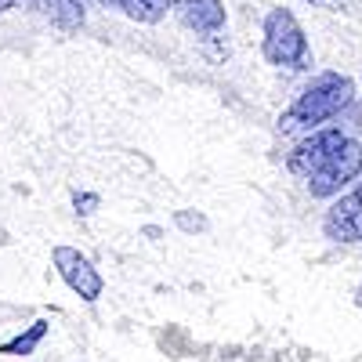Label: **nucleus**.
<instances>
[{
	"instance_id": "8",
	"label": "nucleus",
	"mask_w": 362,
	"mask_h": 362,
	"mask_svg": "<svg viewBox=\"0 0 362 362\" xmlns=\"http://www.w3.org/2000/svg\"><path fill=\"white\" fill-rule=\"evenodd\" d=\"M174 0H116V8H124L134 22H145V25H156L167 18Z\"/></svg>"
},
{
	"instance_id": "14",
	"label": "nucleus",
	"mask_w": 362,
	"mask_h": 362,
	"mask_svg": "<svg viewBox=\"0 0 362 362\" xmlns=\"http://www.w3.org/2000/svg\"><path fill=\"white\" fill-rule=\"evenodd\" d=\"M8 8H15V0H0V11H8Z\"/></svg>"
},
{
	"instance_id": "11",
	"label": "nucleus",
	"mask_w": 362,
	"mask_h": 362,
	"mask_svg": "<svg viewBox=\"0 0 362 362\" xmlns=\"http://www.w3.org/2000/svg\"><path fill=\"white\" fill-rule=\"evenodd\" d=\"M177 225L185 232H203L206 228V218L203 214H192V210H177Z\"/></svg>"
},
{
	"instance_id": "4",
	"label": "nucleus",
	"mask_w": 362,
	"mask_h": 362,
	"mask_svg": "<svg viewBox=\"0 0 362 362\" xmlns=\"http://www.w3.org/2000/svg\"><path fill=\"white\" fill-rule=\"evenodd\" d=\"M54 268H58V276H62V283L76 293V297H83V300H98L102 297V290H105V283H102V276H98V268L90 264L80 250H73V247H54Z\"/></svg>"
},
{
	"instance_id": "7",
	"label": "nucleus",
	"mask_w": 362,
	"mask_h": 362,
	"mask_svg": "<svg viewBox=\"0 0 362 362\" xmlns=\"http://www.w3.org/2000/svg\"><path fill=\"white\" fill-rule=\"evenodd\" d=\"M181 18V25L192 33H218L225 29V4L221 0H174L170 4Z\"/></svg>"
},
{
	"instance_id": "13",
	"label": "nucleus",
	"mask_w": 362,
	"mask_h": 362,
	"mask_svg": "<svg viewBox=\"0 0 362 362\" xmlns=\"http://www.w3.org/2000/svg\"><path fill=\"white\" fill-rule=\"evenodd\" d=\"M308 4H319V8H334V0H308Z\"/></svg>"
},
{
	"instance_id": "3",
	"label": "nucleus",
	"mask_w": 362,
	"mask_h": 362,
	"mask_svg": "<svg viewBox=\"0 0 362 362\" xmlns=\"http://www.w3.org/2000/svg\"><path fill=\"white\" fill-rule=\"evenodd\" d=\"M362 174V141H351L344 138L341 148L334 156H329L312 177H308V192L315 199H326V196H337L344 185H351V181Z\"/></svg>"
},
{
	"instance_id": "12",
	"label": "nucleus",
	"mask_w": 362,
	"mask_h": 362,
	"mask_svg": "<svg viewBox=\"0 0 362 362\" xmlns=\"http://www.w3.org/2000/svg\"><path fill=\"white\" fill-rule=\"evenodd\" d=\"M73 203H76V210H80V214H95V206H98V196H76Z\"/></svg>"
},
{
	"instance_id": "5",
	"label": "nucleus",
	"mask_w": 362,
	"mask_h": 362,
	"mask_svg": "<svg viewBox=\"0 0 362 362\" xmlns=\"http://www.w3.org/2000/svg\"><path fill=\"white\" fill-rule=\"evenodd\" d=\"M341 141H344V134H341L337 127L312 131L308 138H300V141L293 145V153L286 156V167H290L293 174H300V177H312V174L341 148Z\"/></svg>"
},
{
	"instance_id": "1",
	"label": "nucleus",
	"mask_w": 362,
	"mask_h": 362,
	"mask_svg": "<svg viewBox=\"0 0 362 362\" xmlns=\"http://www.w3.org/2000/svg\"><path fill=\"white\" fill-rule=\"evenodd\" d=\"M351 95H355V83L341 73H322L315 76L305 90H300L297 105L279 119V131H297V127H315V124H326V119L341 116V109L351 105Z\"/></svg>"
},
{
	"instance_id": "2",
	"label": "nucleus",
	"mask_w": 362,
	"mask_h": 362,
	"mask_svg": "<svg viewBox=\"0 0 362 362\" xmlns=\"http://www.w3.org/2000/svg\"><path fill=\"white\" fill-rule=\"evenodd\" d=\"M264 58L272 66H286V69H305L308 66V40L300 29L297 15L286 8L268 11L264 18Z\"/></svg>"
},
{
	"instance_id": "15",
	"label": "nucleus",
	"mask_w": 362,
	"mask_h": 362,
	"mask_svg": "<svg viewBox=\"0 0 362 362\" xmlns=\"http://www.w3.org/2000/svg\"><path fill=\"white\" fill-rule=\"evenodd\" d=\"M98 4H105V8H112V4H116V0H98Z\"/></svg>"
},
{
	"instance_id": "6",
	"label": "nucleus",
	"mask_w": 362,
	"mask_h": 362,
	"mask_svg": "<svg viewBox=\"0 0 362 362\" xmlns=\"http://www.w3.org/2000/svg\"><path fill=\"white\" fill-rule=\"evenodd\" d=\"M326 235L337 239V243H358L362 239V185L348 196H341L334 206L326 210V221H322Z\"/></svg>"
},
{
	"instance_id": "9",
	"label": "nucleus",
	"mask_w": 362,
	"mask_h": 362,
	"mask_svg": "<svg viewBox=\"0 0 362 362\" xmlns=\"http://www.w3.org/2000/svg\"><path fill=\"white\" fill-rule=\"evenodd\" d=\"M44 334H47V322L40 319V322H33V326H29L25 334H18L15 341H8V344L0 348V351H4V355H33V348L44 341Z\"/></svg>"
},
{
	"instance_id": "10",
	"label": "nucleus",
	"mask_w": 362,
	"mask_h": 362,
	"mask_svg": "<svg viewBox=\"0 0 362 362\" xmlns=\"http://www.w3.org/2000/svg\"><path fill=\"white\" fill-rule=\"evenodd\" d=\"M54 22L73 33V29L83 25V0H54Z\"/></svg>"
}]
</instances>
